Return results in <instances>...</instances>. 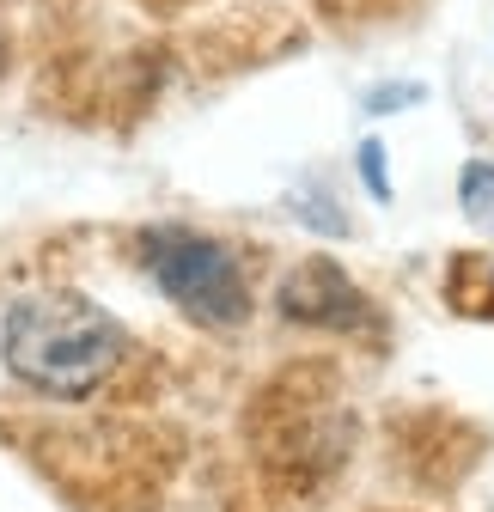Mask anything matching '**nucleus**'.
<instances>
[{
    "label": "nucleus",
    "mask_w": 494,
    "mask_h": 512,
    "mask_svg": "<svg viewBox=\"0 0 494 512\" xmlns=\"http://www.w3.org/2000/svg\"><path fill=\"white\" fill-rule=\"evenodd\" d=\"M129 354V330L116 317L68 287L25 293L0 324V360L19 384L43 397H92Z\"/></svg>",
    "instance_id": "f257e3e1"
},
{
    "label": "nucleus",
    "mask_w": 494,
    "mask_h": 512,
    "mask_svg": "<svg viewBox=\"0 0 494 512\" xmlns=\"http://www.w3.org/2000/svg\"><path fill=\"white\" fill-rule=\"evenodd\" d=\"M141 269L153 275V287L202 330H244L251 324V275L244 263L208 232L196 226H141L135 238Z\"/></svg>",
    "instance_id": "f03ea898"
},
{
    "label": "nucleus",
    "mask_w": 494,
    "mask_h": 512,
    "mask_svg": "<svg viewBox=\"0 0 494 512\" xmlns=\"http://www.w3.org/2000/svg\"><path fill=\"white\" fill-rule=\"evenodd\" d=\"M275 311L299 330H330V336H366L379 330V305L360 293V281L336 256H305L275 287Z\"/></svg>",
    "instance_id": "7ed1b4c3"
},
{
    "label": "nucleus",
    "mask_w": 494,
    "mask_h": 512,
    "mask_svg": "<svg viewBox=\"0 0 494 512\" xmlns=\"http://www.w3.org/2000/svg\"><path fill=\"white\" fill-rule=\"evenodd\" d=\"M458 208L470 226L494 232V159H464L458 171Z\"/></svg>",
    "instance_id": "20e7f679"
},
{
    "label": "nucleus",
    "mask_w": 494,
    "mask_h": 512,
    "mask_svg": "<svg viewBox=\"0 0 494 512\" xmlns=\"http://www.w3.org/2000/svg\"><path fill=\"white\" fill-rule=\"evenodd\" d=\"M354 165H360V183L373 189V202H391V177H385V141L379 135H366L354 147Z\"/></svg>",
    "instance_id": "39448f33"
},
{
    "label": "nucleus",
    "mask_w": 494,
    "mask_h": 512,
    "mask_svg": "<svg viewBox=\"0 0 494 512\" xmlns=\"http://www.w3.org/2000/svg\"><path fill=\"white\" fill-rule=\"evenodd\" d=\"M458 269H464V275H476V287H482V293H458V305H464V311L494 317V263H482V256H476V263H464V256H458Z\"/></svg>",
    "instance_id": "423d86ee"
},
{
    "label": "nucleus",
    "mask_w": 494,
    "mask_h": 512,
    "mask_svg": "<svg viewBox=\"0 0 494 512\" xmlns=\"http://www.w3.org/2000/svg\"><path fill=\"white\" fill-rule=\"evenodd\" d=\"M421 98H427V86L403 80V86H379V92H366V110H373V116H391V110H409V104H421Z\"/></svg>",
    "instance_id": "0eeeda50"
},
{
    "label": "nucleus",
    "mask_w": 494,
    "mask_h": 512,
    "mask_svg": "<svg viewBox=\"0 0 494 512\" xmlns=\"http://www.w3.org/2000/svg\"><path fill=\"white\" fill-rule=\"evenodd\" d=\"M0 74H7V37H0Z\"/></svg>",
    "instance_id": "6e6552de"
}]
</instances>
